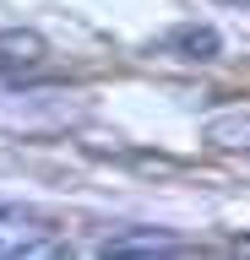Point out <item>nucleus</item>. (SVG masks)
<instances>
[{
    "label": "nucleus",
    "instance_id": "4",
    "mask_svg": "<svg viewBox=\"0 0 250 260\" xmlns=\"http://www.w3.org/2000/svg\"><path fill=\"white\" fill-rule=\"evenodd\" d=\"M49 60V44L33 27H0V76H17Z\"/></svg>",
    "mask_w": 250,
    "mask_h": 260
},
{
    "label": "nucleus",
    "instance_id": "3",
    "mask_svg": "<svg viewBox=\"0 0 250 260\" xmlns=\"http://www.w3.org/2000/svg\"><path fill=\"white\" fill-rule=\"evenodd\" d=\"M163 54H174V60H196V65H207V60H217L223 54V38H217V27H207V22H185V27H174V32H163Z\"/></svg>",
    "mask_w": 250,
    "mask_h": 260
},
{
    "label": "nucleus",
    "instance_id": "5",
    "mask_svg": "<svg viewBox=\"0 0 250 260\" xmlns=\"http://www.w3.org/2000/svg\"><path fill=\"white\" fill-rule=\"evenodd\" d=\"M207 141L229 146V152H250V109H229L207 119Z\"/></svg>",
    "mask_w": 250,
    "mask_h": 260
},
{
    "label": "nucleus",
    "instance_id": "6",
    "mask_svg": "<svg viewBox=\"0 0 250 260\" xmlns=\"http://www.w3.org/2000/svg\"><path fill=\"white\" fill-rule=\"evenodd\" d=\"M234 249H250V239H234Z\"/></svg>",
    "mask_w": 250,
    "mask_h": 260
},
{
    "label": "nucleus",
    "instance_id": "2",
    "mask_svg": "<svg viewBox=\"0 0 250 260\" xmlns=\"http://www.w3.org/2000/svg\"><path fill=\"white\" fill-rule=\"evenodd\" d=\"M98 255H190V244L169 228H125V233H109L98 244Z\"/></svg>",
    "mask_w": 250,
    "mask_h": 260
},
{
    "label": "nucleus",
    "instance_id": "7",
    "mask_svg": "<svg viewBox=\"0 0 250 260\" xmlns=\"http://www.w3.org/2000/svg\"><path fill=\"white\" fill-rule=\"evenodd\" d=\"M223 6H250V0H223Z\"/></svg>",
    "mask_w": 250,
    "mask_h": 260
},
{
    "label": "nucleus",
    "instance_id": "1",
    "mask_svg": "<svg viewBox=\"0 0 250 260\" xmlns=\"http://www.w3.org/2000/svg\"><path fill=\"white\" fill-rule=\"evenodd\" d=\"M66 255V244L49 239V222L27 206H0V260H38Z\"/></svg>",
    "mask_w": 250,
    "mask_h": 260
}]
</instances>
